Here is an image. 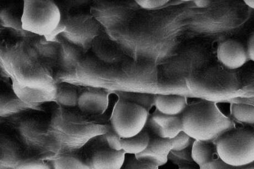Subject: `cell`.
<instances>
[{
  "instance_id": "24",
  "label": "cell",
  "mask_w": 254,
  "mask_h": 169,
  "mask_svg": "<svg viewBox=\"0 0 254 169\" xmlns=\"http://www.w3.org/2000/svg\"><path fill=\"white\" fill-rule=\"evenodd\" d=\"M16 169H51L50 164L36 159L22 160Z\"/></svg>"
},
{
  "instance_id": "13",
  "label": "cell",
  "mask_w": 254,
  "mask_h": 169,
  "mask_svg": "<svg viewBox=\"0 0 254 169\" xmlns=\"http://www.w3.org/2000/svg\"><path fill=\"white\" fill-rule=\"evenodd\" d=\"M153 104L158 112L169 115H181L188 105L187 98L179 95H156Z\"/></svg>"
},
{
  "instance_id": "20",
  "label": "cell",
  "mask_w": 254,
  "mask_h": 169,
  "mask_svg": "<svg viewBox=\"0 0 254 169\" xmlns=\"http://www.w3.org/2000/svg\"><path fill=\"white\" fill-rule=\"evenodd\" d=\"M231 113L238 122L247 124H254V106L246 104H233Z\"/></svg>"
},
{
  "instance_id": "5",
  "label": "cell",
  "mask_w": 254,
  "mask_h": 169,
  "mask_svg": "<svg viewBox=\"0 0 254 169\" xmlns=\"http://www.w3.org/2000/svg\"><path fill=\"white\" fill-rule=\"evenodd\" d=\"M218 155L222 161L239 168L254 162V133L247 129H233L216 142Z\"/></svg>"
},
{
  "instance_id": "22",
  "label": "cell",
  "mask_w": 254,
  "mask_h": 169,
  "mask_svg": "<svg viewBox=\"0 0 254 169\" xmlns=\"http://www.w3.org/2000/svg\"><path fill=\"white\" fill-rule=\"evenodd\" d=\"M130 155V154H129ZM123 169H159L155 164L147 161H141L134 155H130L126 158Z\"/></svg>"
},
{
  "instance_id": "3",
  "label": "cell",
  "mask_w": 254,
  "mask_h": 169,
  "mask_svg": "<svg viewBox=\"0 0 254 169\" xmlns=\"http://www.w3.org/2000/svg\"><path fill=\"white\" fill-rule=\"evenodd\" d=\"M50 128L56 145L69 150L80 147L92 137L105 135L111 127L92 123L64 108L56 111Z\"/></svg>"
},
{
  "instance_id": "8",
  "label": "cell",
  "mask_w": 254,
  "mask_h": 169,
  "mask_svg": "<svg viewBox=\"0 0 254 169\" xmlns=\"http://www.w3.org/2000/svg\"><path fill=\"white\" fill-rule=\"evenodd\" d=\"M149 129L154 136L166 139H172L183 131L182 115H169L157 112L148 118Z\"/></svg>"
},
{
  "instance_id": "17",
  "label": "cell",
  "mask_w": 254,
  "mask_h": 169,
  "mask_svg": "<svg viewBox=\"0 0 254 169\" xmlns=\"http://www.w3.org/2000/svg\"><path fill=\"white\" fill-rule=\"evenodd\" d=\"M150 136L145 130H142L136 136L129 138H122V150L130 155H138L147 148Z\"/></svg>"
},
{
  "instance_id": "30",
  "label": "cell",
  "mask_w": 254,
  "mask_h": 169,
  "mask_svg": "<svg viewBox=\"0 0 254 169\" xmlns=\"http://www.w3.org/2000/svg\"><path fill=\"white\" fill-rule=\"evenodd\" d=\"M244 2L249 7L254 9V0H246Z\"/></svg>"
},
{
  "instance_id": "9",
  "label": "cell",
  "mask_w": 254,
  "mask_h": 169,
  "mask_svg": "<svg viewBox=\"0 0 254 169\" xmlns=\"http://www.w3.org/2000/svg\"><path fill=\"white\" fill-rule=\"evenodd\" d=\"M217 56L219 61L230 69L240 68L249 59L246 48L240 42L232 40L220 44Z\"/></svg>"
},
{
  "instance_id": "4",
  "label": "cell",
  "mask_w": 254,
  "mask_h": 169,
  "mask_svg": "<svg viewBox=\"0 0 254 169\" xmlns=\"http://www.w3.org/2000/svg\"><path fill=\"white\" fill-rule=\"evenodd\" d=\"M62 18L60 8L53 1H24L21 22L24 31L51 40V38L60 33Z\"/></svg>"
},
{
  "instance_id": "14",
  "label": "cell",
  "mask_w": 254,
  "mask_h": 169,
  "mask_svg": "<svg viewBox=\"0 0 254 169\" xmlns=\"http://www.w3.org/2000/svg\"><path fill=\"white\" fill-rule=\"evenodd\" d=\"M0 155L1 169H16L22 161L16 144L6 137L1 139Z\"/></svg>"
},
{
  "instance_id": "32",
  "label": "cell",
  "mask_w": 254,
  "mask_h": 169,
  "mask_svg": "<svg viewBox=\"0 0 254 169\" xmlns=\"http://www.w3.org/2000/svg\"><path fill=\"white\" fill-rule=\"evenodd\" d=\"M180 169H192L187 168H181Z\"/></svg>"
},
{
  "instance_id": "26",
  "label": "cell",
  "mask_w": 254,
  "mask_h": 169,
  "mask_svg": "<svg viewBox=\"0 0 254 169\" xmlns=\"http://www.w3.org/2000/svg\"><path fill=\"white\" fill-rule=\"evenodd\" d=\"M169 2L168 0H137L136 1L139 6L148 9L162 7Z\"/></svg>"
},
{
  "instance_id": "28",
  "label": "cell",
  "mask_w": 254,
  "mask_h": 169,
  "mask_svg": "<svg viewBox=\"0 0 254 169\" xmlns=\"http://www.w3.org/2000/svg\"><path fill=\"white\" fill-rule=\"evenodd\" d=\"M247 50L249 59L254 61V32L249 38Z\"/></svg>"
},
{
  "instance_id": "18",
  "label": "cell",
  "mask_w": 254,
  "mask_h": 169,
  "mask_svg": "<svg viewBox=\"0 0 254 169\" xmlns=\"http://www.w3.org/2000/svg\"><path fill=\"white\" fill-rule=\"evenodd\" d=\"M29 109L35 108L23 102L14 93V95L2 94L1 96L0 114L1 117L9 116Z\"/></svg>"
},
{
  "instance_id": "15",
  "label": "cell",
  "mask_w": 254,
  "mask_h": 169,
  "mask_svg": "<svg viewBox=\"0 0 254 169\" xmlns=\"http://www.w3.org/2000/svg\"><path fill=\"white\" fill-rule=\"evenodd\" d=\"M191 157L199 167L219 158L216 143L194 141L192 144Z\"/></svg>"
},
{
  "instance_id": "2",
  "label": "cell",
  "mask_w": 254,
  "mask_h": 169,
  "mask_svg": "<svg viewBox=\"0 0 254 169\" xmlns=\"http://www.w3.org/2000/svg\"><path fill=\"white\" fill-rule=\"evenodd\" d=\"M182 117L183 131L194 141L216 143L224 134L235 128L232 120L211 101L188 104Z\"/></svg>"
},
{
  "instance_id": "19",
  "label": "cell",
  "mask_w": 254,
  "mask_h": 169,
  "mask_svg": "<svg viewBox=\"0 0 254 169\" xmlns=\"http://www.w3.org/2000/svg\"><path fill=\"white\" fill-rule=\"evenodd\" d=\"M54 169H93L90 161L72 155H65L56 159Z\"/></svg>"
},
{
  "instance_id": "7",
  "label": "cell",
  "mask_w": 254,
  "mask_h": 169,
  "mask_svg": "<svg viewBox=\"0 0 254 169\" xmlns=\"http://www.w3.org/2000/svg\"><path fill=\"white\" fill-rule=\"evenodd\" d=\"M60 32L73 44L87 48L95 40L98 27L89 14L75 13L62 18Z\"/></svg>"
},
{
  "instance_id": "12",
  "label": "cell",
  "mask_w": 254,
  "mask_h": 169,
  "mask_svg": "<svg viewBox=\"0 0 254 169\" xmlns=\"http://www.w3.org/2000/svg\"><path fill=\"white\" fill-rule=\"evenodd\" d=\"M125 156L123 151L101 149L93 154L90 162L93 169H121L124 166Z\"/></svg>"
},
{
  "instance_id": "6",
  "label": "cell",
  "mask_w": 254,
  "mask_h": 169,
  "mask_svg": "<svg viewBox=\"0 0 254 169\" xmlns=\"http://www.w3.org/2000/svg\"><path fill=\"white\" fill-rule=\"evenodd\" d=\"M148 118V111L142 106L121 98L112 111L111 126L120 138H129L144 129Z\"/></svg>"
},
{
  "instance_id": "1",
  "label": "cell",
  "mask_w": 254,
  "mask_h": 169,
  "mask_svg": "<svg viewBox=\"0 0 254 169\" xmlns=\"http://www.w3.org/2000/svg\"><path fill=\"white\" fill-rule=\"evenodd\" d=\"M1 59L14 92L36 90L56 95L57 84L50 72L25 47L19 45L3 48Z\"/></svg>"
},
{
  "instance_id": "31",
  "label": "cell",
  "mask_w": 254,
  "mask_h": 169,
  "mask_svg": "<svg viewBox=\"0 0 254 169\" xmlns=\"http://www.w3.org/2000/svg\"><path fill=\"white\" fill-rule=\"evenodd\" d=\"M242 169H254V167H248Z\"/></svg>"
},
{
  "instance_id": "10",
  "label": "cell",
  "mask_w": 254,
  "mask_h": 169,
  "mask_svg": "<svg viewBox=\"0 0 254 169\" xmlns=\"http://www.w3.org/2000/svg\"><path fill=\"white\" fill-rule=\"evenodd\" d=\"M173 149L172 139L150 137L147 148L135 156L139 160L152 163L159 167L167 164L169 154L173 151Z\"/></svg>"
},
{
  "instance_id": "21",
  "label": "cell",
  "mask_w": 254,
  "mask_h": 169,
  "mask_svg": "<svg viewBox=\"0 0 254 169\" xmlns=\"http://www.w3.org/2000/svg\"><path fill=\"white\" fill-rule=\"evenodd\" d=\"M0 14L2 26L16 31H23L21 18L19 19L11 9L2 8Z\"/></svg>"
},
{
  "instance_id": "16",
  "label": "cell",
  "mask_w": 254,
  "mask_h": 169,
  "mask_svg": "<svg viewBox=\"0 0 254 169\" xmlns=\"http://www.w3.org/2000/svg\"><path fill=\"white\" fill-rule=\"evenodd\" d=\"M80 93L72 84L63 82L57 84L55 101L62 108L76 107Z\"/></svg>"
},
{
  "instance_id": "23",
  "label": "cell",
  "mask_w": 254,
  "mask_h": 169,
  "mask_svg": "<svg viewBox=\"0 0 254 169\" xmlns=\"http://www.w3.org/2000/svg\"><path fill=\"white\" fill-rule=\"evenodd\" d=\"M172 140L173 143V151L180 152L188 148L192 143L193 139L182 131Z\"/></svg>"
},
{
  "instance_id": "11",
  "label": "cell",
  "mask_w": 254,
  "mask_h": 169,
  "mask_svg": "<svg viewBox=\"0 0 254 169\" xmlns=\"http://www.w3.org/2000/svg\"><path fill=\"white\" fill-rule=\"evenodd\" d=\"M109 105L108 94L104 91L87 89L79 94L77 107L88 115L103 114Z\"/></svg>"
},
{
  "instance_id": "27",
  "label": "cell",
  "mask_w": 254,
  "mask_h": 169,
  "mask_svg": "<svg viewBox=\"0 0 254 169\" xmlns=\"http://www.w3.org/2000/svg\"><path fill=\"white\" fill-rule=\"evenodd\" d=\"M199 169H238L223 162L219 158L199 167Z\"/></svg>"
},
{
  "instance_id": "29",
  "label": "cell",
  "mask_w": 254,
  "mask_h": 169,
  "mask_svg": "<svg viewBox=\"0 0 254 169\" xmlns=\"http://www.w3.org/2000/svg\"><path fill=\"white\" fill-rule=\"evenodd\" d=\"M194 3L198 7H204L208 5L209 1H195Z\"/></svg>"
},
{
  "instance_id": "25",
  "label": "cell",
  "mask_w": 254,
  "mask_h": 169,
  "mask_svg": "<svg viewBox=\"0 0 254 169\" xmlns=\"http://www.w3.org/2000/svg\"><path fill=\"white\" fill-rule=\"evenodd\" d=\"M106 141L109 148L115 151H120L122 150L121 138L117 135L112 129L104 135Z\"/></svg>"
}]
</instances>
